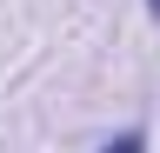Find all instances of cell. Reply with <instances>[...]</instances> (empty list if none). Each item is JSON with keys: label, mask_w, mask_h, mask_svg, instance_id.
Instances as JSON below:
<instances>
[{"label": "cell", "mask_w": 160, "mask_h": 153, "mask_svg": "<svg viewBox=\"0 0 160 153\" xmlns=\"http://www.w3.org/2000/svg\"><path fill=\"white\" fill-rule=\"evenodd\" d=\"M147 146V127H127V133H107V153H140Z\"/></svg>", "instance_id": "1"}, {"label": "cell", "mask_w": 160, "mask_h": 153, "mask_svg": "<svg viewBox=\"0 0 160 153\" xmlns=\"http://www.w3.org/2000/svg\"><path fill=\"white\" fill-rule=\"evenodd\" d=\"M147 13H153V20H160V0H147Z\"/></svg>", "instance_id": "2"}]
</instances>
